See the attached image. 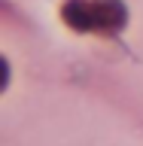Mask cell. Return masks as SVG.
I'll return each mask as SVG.
<instances>
[{
  "label": "cell",
  "mask_w": 143,
  "mask_h": 146,
  "mask_svg": "<svg viewBox=\"0 0 143 146\" xmlns=\"http://www.w3.org/2000/svg\"><path fill=\"white\" fill-rule=\"evenodd\" d=\"M88 9H91V27L94 31H119L125 25V6L119 0H88Z\"/></svg>",
  "instance_id": "6da1fadb"
}]
</instances>
